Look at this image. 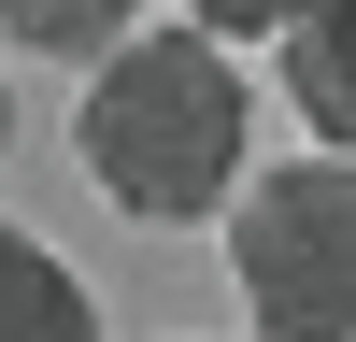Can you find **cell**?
Returning <instances> with one entry per match:
<instances>
[{
    "instance_id": "6da1fadb",
    "label": "cell",
    "mask_w": 356,
    "mask_h": 342,
    "mask_svg": "<svg viewBox=\"0 0 356 342\" xmlns=\"http://www.w3.org/2000/svg\"><path fill=\"white\" fill-rule=\"evenodd\" d=\"M72 142H86V186H100L114 214H143V228L214 214V200L243 186V72H228V43H200V28H129V43L100 57V86H86Z\"/></svg>"
},
{
    "instance_id": "7a4b0ae2",
    "label": "cell",
    "mask_w": 356,
    "mask_h": 342,
    "mask_svg": "<svg viewBox=\"0 0 356 342\" xmlns=\"http://www.w3.org/2000/svg\"><path fill=\"white\" fill-rule=\"evenodd\" d=\"M228 285L257 342H356V157H285L228 186Z\"/></svg>"
},
{
    "instance_id": "3957f363",
    "label": "cell",
    "mask_w": 356,
    "mask_h": 342,
    "mask_svg": "<svg viewBox=\"0 0 356 342\" xmlns=\"http://www.w3.org/2000/svg\"><path fill=\"white\" fill-rule=\"evenodd\" d=\"M271 43H285V100H300V129L328 142V157H356V0H300Z\"/></svg>"
},
{
    "instance_id": "277c9868",
    "label": "cell",
    "mask_w": 356,
    "mask_h": 342,
    "mask_svg": "<svg viewBox=\"0 0 356 342\" xmlns=\"http://www.w3.org/2000/svg\"><path fill=\"white\" fill-rule=\"evenodd\" d=\"M0 342H100V300H86L72 256H43L29 228H0Z\"/></svg>"
},
{
    "instance_id": "5b68a950",
    "label": "cell",
    "mask_w": 356,
    "mask_h": 342,
    "mask_svg": "<svg viewBox=\"0 0 356 342\" xmlns=\"http://www.w3.org/2000/svg\"><path fill=\"white\" fill-rule=\"evenodd\" d=\"M143 28V0H0V43H29V57H114Z\"/></svg>"
},
{
    "instance_id": "8992f818",
    "label": "cell",
    "mask_w": 356,
    "mask_h": 342,
    "mask_svg": "<svg viewBox=\"0 0 356 342\" xmlns=\"http://www.w3.org/2000/svg\"><path fill=\"white\" fill-rule=\"evenodd\" d=\"M285 15H300V0H186L200 43H257V28H285Z\"/></svg>"
},
{
    "instance_id": "52a82bcc",
    "label": "cell",
    "mask_w": 356,
    "mask_h": 342,
    "mask_svg": "<svg viewBox=\"0 0 356 342\" xmlns=\"http://www.w3.org/2000/svg\"><path fill=\"white\" fill-rule=\"evenodd\" d=\"M0 157H15V86H0Z\"/></svg>"
}]
</instances>
